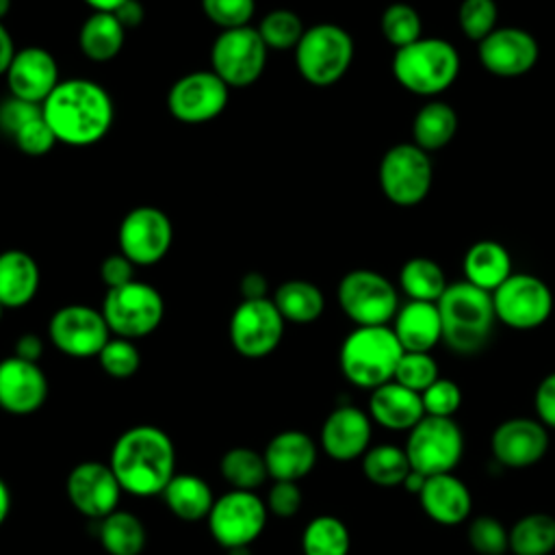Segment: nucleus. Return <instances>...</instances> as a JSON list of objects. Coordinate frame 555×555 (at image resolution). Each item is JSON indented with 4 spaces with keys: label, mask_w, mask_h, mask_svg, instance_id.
I'll return each instance as SVG.
<instances>
[{
    "label": "nucleus",
    "mask_w": 555,
    "mask_h": 555,
    "mask_svg": "<svg viewBox=\"0 0 555 555\" xmlns=\"http://www.w3.org/2000/svg\"><path fill=\"white\" fill-rule=\"evenodd\" d=\"M56 141L85 147L102 141L115 119L111 93L89 78H67L41 104Z\"/></svg>",
    "instance_id": "f257e3e1"
},
{
    "label": "nucleus",
    "mask_w": 555,
    "mask_h": 555,
    "mask_svg": "<svg viewBox=\"0 0 555 555\" xmlns=\"http://www.w3.org/2000/svg\"><path fill=\"white\" fill-rule=\"evenodd\" d=\"M108 466L124 492L132 496H156L176 475V447L165 429L134 425L113 442Z\"/></svg>",
    "instance_id": "f03ea898"
},
{
    "label": "nucleus",
    "mask_w": 555,
    "mask_h": 555,
    "mask_svg": "<svg viewBox=\"0 0 555 555\" xmlns=\"http://www.w3.org/2000/svg\"><path fill=\"white\" fill-rule=\"evenodd\" d=\"M436 306L442 321V343L451 351L473 356L488 345L496 323L492 293L462 280L449 284Z\"/></svg>",
    "instance_id": "7ed1b4c3"
},
{
    "label": "nucleus",
    "mask_w": 555,
    "mask_h": 555,
    "mask_svg": "<svg viewBox=\"0 0 555 555\" xmlns=\"http://www.w3.org/2000/svg\"><path fill=\"white\" fill-rule=\"evenodd\" d=\"M401 356L403 347L390 325H356L338 349V366L349 384L373 390L392 382Z\"/></svg>",
    "instance_id": "20e7f679"
},
{
    "label": "nucleus",
    "mask_w": 555,
    "mask_h": 555,
    "mask_svg": "<svg viewBox=\"0 0 555 555\" xmlns=\"http://www.w3.org/2000/svg\"><path fill=\"white\" fill-rule=\"evenodd\" d=\"M460 72L457 50L440 37H421L418 41L395 50L392 76L416 95H438L449 89Z\"/></svg>",
    "instance_id": "39448f33"
},
{
    "label": "nucleus",
    "mask_w": 555,
    "mask_h": 555,
    "mask_svg": "<svg viewBox=\"0 0 555 555\" xmlns=\"http://www.w3.org/2000/svg\"><path fill=\"white\" fill-rule=\"evenodd\" d=\"M353 61V39L338 24L308 26L295 48V65L299 76L314 87L338 82Z\"/></svg>",
    "instance_id": "423d86ee"
},
{
    "label": "nucleus",
    "mask_w": 555,
    "mask_h": 555,
    "mask_svg": "<svg viewBox=\"0 0 555 555\" xmlns=\"http://www.w3.org/2000/svg\"><path fill=\"white\" fill-rule=\"evenodd\" d=\"M102 314L113 336L128 340L143 338L160 325L165 317V301L152 284L132 280L106 291Z\"/></svg>",
    "instance_id": "0eeeda50"
},
{
    "label": "nucleus",
    "mask_w": 555,
    "mask_h": 555,
    "mask_svg": "<svg viewBox=\"0 0 555 555\" xmlns=\"http://www.w3.org/2000/svg\"><path fill=\"white\" fill-rule=\"evenodd\" d=\"M410 466L425 477L453 473L464 455V434L455 418L423 416L403 444Z\"/></svg>",
    "instance_id": "6e6552de"
},
{
    "label": "nucleus",
    "mask_w": 555,
    "mask_h": 555,
    "mask_svg": "<svg viewBox=\"0 0 555 555\" xmlns=\"http://www.w3.org/2000/svg\"><path fill=\"white\" fill-rule=\"evenodd\" d=\"M267 503L249 490H228L215 499L206 518L212 540L225 551L249 548L267 527Z\"/></svg>",
    "instance_id": "1a4fd4ad"
},
{
    "label": "nucleus",
    "mask_w": 555,
    "mask_h": 555,
    "mask_svg": "<svg viewBox=\"0 0 555 555\" xmlns=\"http://www.w3.org/2000/svg\"><path fill=\"white\" fill-rule=\"evenodd\" d=\"M379 186L388 202L401 208L421 204L434 182L429 152L416 143H397L379 160Z\"/></svg>",
    "instance_id": "9d476101"
},
{
    "label": "nucleus",
    "mask_w": 555,
    "mask_h": 555,
    "mask_svg": "<svg viewBox=\"0 0 555 555\" xmlns=\"http://www.w3.org/2000/svg\"><path fill=\"white\" fill-rule=\"evenodd\" d=\"M338 306L356 325H388L399 310L395 284L377 271L353 269L338 282Z\"/></svg>",
    "instance_id": "9b49d317"
},
{
    "label": "nucleus",
    "mask_w": 555,
    "mask_h": 555,
    "mask_svg": "<svg viewBox=\"0 0 555 555\" xmlns=\"http://www.w3.org/2000/svg\"><path fill=\"white\" fill-rule=\"evenodd\" d=\"M269 48L258 28L241 26L221 30L210 48V69L232 89L254 85L267 67Z\"/></svg>",
    "instance_id": "f8f14e48"
},
{
    "label": "nucleus",
    "mask_w": 555,
    "mask_h": 555,
    "mask_svg": "<svg viewBox=\"0 0 555 555\" xmlns=\"http://www.w3.org/2000/svg\"><path fill=\"white\" fill-rule=\"evenodd\" d=\"M496 321L512 330H535L553 312V293L544 280L531 273H512L492 293Z\"/></svg>",
    "instance_id": "ddd939ff"
},
{
    "label": "nucleus",
    "mask_w": 555,
    "mask_h": 555,
    "mask_svg": "<svg viewBox=\"0 0 555 555\" xmlns=\"http://www.w3.org/2000/svg\"><path fill=\"white\" fill-rule=\"evenodd\" d=\"M284 325L286 321L273 299H243L230 317L228 334L236 353L258 360L278 349L284 336Z\"/></svg>",
    "instance_id": "4468645a"
},
{
    "label": "nucleus",
    "mask_w": 555,
    "mask_h": 555,
    "mask_svg": "<svg viewBox=\"0 0 555 555\" xmlns=\"http://www.w3.org/2000/svg\"><path fill=\"white\" fill-rule=\"evenodd\" d=\"M173 241V225L156 206H137L128 210L117 230L119 251L134 267H150L160 262Z\"/></svg>",
    "instance_id": "2eb2a0df"
},
{
    "label": "nucleus",
    "mask_w": 555,
    "mask_h": 555,
    "mask_svg": "<svg viewBox=\"0 0 555 555\" xmlns=\"http://www.w3.org/2000/svg\"><path fill=\"white\" fill-rule=\"evenodd\" d=\"M111 336L102 310L85 304L59 308L48 323L50 343L69 358H98Z\"/></svg>",
    "instance_id": "dca6fc26"
},
{
    "label": "nucleus",
    "mask_w": 555,
    "mask_h": 555,
    "mask_svg": "<svg viewBox=\"0 0 555 555\" xmlns=\"http://www.w3.org/2000/svg\"><path fill=\"white\" fill-rule=\"evenodd\" d=\"M228 100L230 87L212 69H197L171 85L167 108L182 124H206L223 113Z\"/></svg>",
    "instance_id": "f3484780"
},
{
    "label": "nucleus",
    "mask_w": 555,
    "mask_h": 555,
    "mask_svg": "<svg viewBox=\"0 0 555 555\" xmlns=\"http://www.w3.org/2000/svg\"><path fill=\"white\" fill-rule=\"evenodd\" d=\"M551 447L548 429L531 416L501 421L490 436V451L499 466L522 470L538 464Z\"/></svg>",
    "instance_id": "a211bd4d"
},
{
    "label": "nucleus",
    "mask_w": 555,
    "mask_h": 555,
    "mask_svg": "<svg viewBox=\"0 0 555 555\" xmlns=\"http://www.w3.org/2000/svg\"><path fill=\"white\" fill-rule=\"evenodd\" d=\"M65 492L76 512L91 520H102L117 509L124 490L108 464L87 460L69 470Z\"/></svg>",
    "instance_id": "6ab92c4d"
},
{
    "label": "nucleus",
    "mask_w": 555,
    "mask_h": 555,
    "mask_svg": "<svg viewBox=\"0 0 555 555\" xmlns=\"http://www.w3.org/2000/svg\"><path fill=\"white\" fill-rule=\"evenodd\" d=\"M479 63L494 76H522L538 63L540 46L535 37L518 26H496L477 43Z\"/></svg>",
    "instance_id": "aec40b11"
},
{
    "label": "nucleus",
    "mask_w": 555,
    "mask_h": 555,
    "mask_svg": "<svg viewBox=\"0 0 555 555\" xmlns=\"http://www.w3.org/2000/svg\"><path fill=\"white\" fill-rule=\"evenodd\" d=\"M373 438V421L369 412L351 403L336 405L321 425V449L336 462H351L366 453Z\"/></svg>",
    "instance_id": "412c9836"
},
{
    "label": "nucleus",
    "mask_w": 555,
    "mask_h": 555,
    "mask_svg": "<svg viewBox=\"0 0 555 555\" xmlns=\"http://www.w3.org/2000/svg\"><path fill=\"white\" fill-rule=\"evenodd\" d=\"M48 399V377L39 362L17 356L0 360V408L15 416L37 412Z\"/></svg>",
    "instance_id": "4be33fe9"
},
{
    "label": "nucleus",
    "mask_w": 555,
    "mask_h": 555,
    "mask_svg": "<svg viewBox=\"0 0 555 555\" xmlns=\"http://www.w3.org/2000/svg\"><path fill=\"white\" fill-rule=\"evenodd\" d=\"M4 76L9 93L33 104H43L61 82L54 56L39 46L17 50Z\"/></svg>",
    "instance_id": "5701e85b"
},
{
    "label": "nucleus",
    "mask_w": 555,
    "mask_h": 555,
    "mask_svg": "<svg viewBox=\"0 0 555 555\" xmlns=\"http://www.w3.org/2000/svg\"><path fill=\"white\" fill-rule=\"evenodd\" d=\"M262 457L273 481H299L312 473L319 447L306 431L284 429L267 442Z\"/></svg>",
    "instance_id": "b1692460"
},
{
    "label": "nucleus",
    "mask_w": 555,
    "mask_h": 555,
    "mask_svg": "<svg viewBox=\"0 0 555 555\" xmlns=\"http://www.w3.org/2000/svg\"><path fill=\"white\" fill-rule=\"evenodd\" d=\"M418 501L429 520L442 527H457L473 512L470 488L453 473L427 477Z\"/></svg>",
    "instance_id": "393cba45"
},
{
    "label": "nucleus",
    "mask_w": 555,
    "mask_h": 555,
    "mask_svg": "<svg viewBox=\"0 0 555 555\" xmlns=\"http://www.w3.org/2000/svg\"><path fill=\"white\" fill-rule=\"evenodd\" d=\"M366 412L373 423L388 431H410L425 416L421 395L395 379L371 390Z\"/></svg>",
    "instance_id": "a878e982"
},
{
    "label": "nucleus",
    "mask_w": 555,
    "mask_h": 555,
    "mask_svg": "<svg viewBox=\"0 0 555 555\" xmlns=\"http://www.w3.org/2000/svg\"><path fill=\"white\" fill-rule=\"evenodd\" d=\"M392 332L403 351L431 353V349L442 343V321L438 306L431 301L408 299L403 306H399L392 319Z\"/></svg>",
    "instance_id": "bb28decb"
},
{
    "label": "nucleus",
    "mask_w": 555,
    "mask_h": 555,
    "mask_svg": "<svg viewBox=\"0 0 555 555\" xmlns=\"http://www.w3.org/2000/svg\"><path fill=\"white\" fill-rule=\"evenodd\" d=\"M39 267L24 249L0 251V304L9 310L28 306L39 291Z\"/></svg>",
    "instance_id": "cd10ccee"
},
{
    "label": "nucleus",
    "mask_w": 555,
    "mask_h": 555,
    "mask_svg": "<svg viewBox=\"0 0 555 555\" xmlns=\"http://www.w3.org/2000/svg\"><path fill=\"white\" fill-rule=\"evenodd\" d=\"M160 499L167 509L184 522L208 518L215 503V494L208 481L193 473H176L160 492Z\"/></svg>",
    "instance_id": "c85d7f7f"
},
{
    "label": "nucleus",
    "mask_w": 555,
    "mask_h": 555,
    "mask_svg": "<svg viewBox=\"0 0 555 555\" xmlns=\"http://www.w3.org/2000/svg\"><path fill=\"white\" fill-rule=\"evenodd\" d=\"M462 269L466 282L488 293H494L514 273L509 251L490 238L477 241L466 249Z\"/></svg>",
    "instance_id": "c756f323"
},
{
    "label": "nucleus",
    "mask_w": 555,
    "mask_h": 555,
    "mask_svg": "<svg viewBox=\"0 0 555 555\" xmlns=\"http://www.w3.org/2000/svg\"><path fill=\"white\" fill-rule=\"evenodd\" d=\"M124 39H126V28L119 24L115 13H104V11H93L82 22L78 33V46L82 54L95 63L113 61L121 52Z\"/></svg>",
    "instance_id": "7c9ffc66"
},
{
    "label": "nucleus",
    "mask_w": 555,
    "mask_h": 555,
    "mask_svg": "<svg viewBox=\"0 0 555 555\" xmlns=\"http://www.w3.org/2000/svg\"><path fill=\"white\" fill-rule=\"evenodd\" d=\"M98 538L108 555H141L147 544L145 525L126 509H115L98 520Z\"/></svg>",
    "instance_id": "2f4dec72"
},
{
    "label": "nucleus",
    "mask_w": 555,
    "mask_h": 555,
    "mask_svg": "<svg viewBox=\"0 0 555 555\" xmlns=\"http://www.w3.org/2000/svg\"><path fill=\"white\" fill-rule=\"evenodd\" d=\"M273 304L284 321L297 325L314 323L325 310V297L321 288L308 280L282 282L273 293Z\"/></svg>",
    "instance_id": "473e14b6"
},
{
    "label": "nucleus",
    "mask_w": 555,
    "mask_h": 555,
    "mask_svg": "<svg viewBox=\"0 0 555 555\" xmlns=\"http://www.w3.org/2000/svg\"><path fill=\"white\" fill-rule=\"evenodd\" d=\"M457 132V115L451 104L431 100L418 108L412 121V143L425 152L442 150Z\"/></svg>",
    "instance_id": "72a5a7b5"
},
{
    "label": "nucleus",
    "mask_w": 555,
    "mask_h": 555,
    "mask_svg": "<svg viewBox=\"0 0 555 555\" xmlns=\"http://www.w3.org/2000/svg\"><path fill=\"white\" fill-rule=\"evenodd\" d=\"M555 551V516L531 512L509 527L512 555H551Z\"/></svg>",
    "instance_id": "f704fd0d"
},
{
    "label": "nucleus",
    "mask_w": 555,
    "mask_h": 555,
    "mask_svg": "<svg viewBox=\"0 0 555 555\" xmlns=\"http://www.w3.org/2000/svg\"><path fill=\"white\" fill-rule=\"evenodd\" d=\"M362 460L364 477L379 488H395L401 486L408 473L412 470L408 453L403 447L392 442L373 444L366 449Z\"/></svg>",
    "instance_id": "c9c22d12"
},
{
    "label": "nucleus",
    "mask_w": 555,
    "mask_h": 555,
    "mask_svg": "<svg viewBox=\"0 0 555 555\" xmlns=\"http://www.w3.org/2000/svg\"><path fill=\"white\" fill-rule=\"evenodd\" d=\"M399 286L408 295V299L436 304L449 284L438 262L425 256H414L403 262L399 271Z\"/></svg>",
    "instance_id": "e433bc0d"
},
{
    "label": "nucleus",
    "mask_w": 555,
    "mask_h": 555,
    "mask_svg": "<svg viewBox=\"0 0 555 555\" xmlns=\"http://www.w3.org/2000/svg\"><path fill=\"white\" fill-rule=\"evenodd\" d=\"M349 548L351 533L338 516H314L301 531L304 555H349Z\"/></svg>",
    "instance_id": "4c0bfd02"
},
{
    "label": "nucleus",
    "mask_w": 555,
    "mask_h": 555,
    "mask_svg": "<svg viewBox=\"0 0 555 555\" xmlns=\"http://www.w3.org/2000/svg\"><path fill=\"white\" fill-rule=\"evenodd\" d=\"M221 477L232 486V490L256 492L264 486L269 473L262 453L251 447H232L223 453L219 462Z\"/></svg>",
    "instance_id": "58836bf2"
},
{
    "label": "nucleus",
    "mask_w": 555,
    "mask_h": 555,
    "mask_svg": "<svg viewBox=\"0 0 555 555\" xmlns=\"http://www.w3.org/2000/svg\"><path fill=\"white\" fill-rule=\"evenodd\" d=\"M379 28L384 39L395 48H405L414 41H418L423 35V22L418 11L412 4L405 2H392L384 9L382 20H379Z\"/></svg>",
    "instance_id": "ea45409f"
},
{
    "label": "nucleus",
    "mask_w": 555,
    "mask_h": 555,
    "mask_svg": "<svg viewBox=\"0 0 555 555\" xmlns=\"http://www.w3.org/2000/svg\"><path fill=\"white\" fill-rule=\"evenodd\" d=\"M304 33L301 17L291 9H273L258 24V35L269 50H295Z\"/></svg>",
    "instance_id": "a19ab883"
},
{
    "label": "nucleus",
    "mask_w": 555,
    "mask_h": 555,
    "mask_svg": "<svg viewBox=\"0 0 555 555\" xmlns=\"http://www.w3.org/2000/svg\"><path fill=\"white\" fill-rule=\"evenodd\" d=\"M466 540L477 555H505L509 551V529L496 516H477L468 522Z\"/></svg>",
    "instance_id": "79ce46f5"
},
{
    "label": "nucleus",
    "mask_w": 555,
    "mask_h": 555,
    "mask_svg": "<svg viewBox=\"0 0 555 555\" xmlns=\"http://www.w3.org/2000/svg\"><path fill=\"white\" fill-rule=\"evenodd\" d=\"M440 377L438 371V362L434 360L431 353H423V351H403L397 371H395V382L414 390V392H423L427 390L436 379Z\"/></svg>",
    "instance_id": "37998d69"
},
{
    "label": "nucleus",
    "mask_w": 555,
    "mask_h": 555,
    "mask_svg": "<svg viewBox=\"0 0 555 555\" xmlns=\"http://www.w3.org/2000/svg\"><path fill=\"white\" fill-rule=\"evenodd\" d=\"M98 362L106 375L115 379H128L139 371L141 353L132 340L111 336L108 343L98 353Z\"/></svg>",
    "instance_id": "c03bdc74"
},
{
    "label": "nucleus",
    "mask_w": 555,
    "mask_h": 555,
    "mask_svg": "<svg viewBox=\"0 0 555 555\" xmlns=\"http://www.w3.org/2000/svg\"><path fill=\"white\" fill-rule=\"evenodd\" d=\"M496 20L499 9L494 0H462L457 11L462 33L477 43L496 28Z\"/></svg>",
    "instance_id": "a18cd8bd"
},
{
    "label": "nucleus",
    "mask_w": 555,
    "mask_h": 555,
    "mask_svg": "<svg viewBox=\"0 0 555 555\" xmlns=\"http://www.w3.org/2000/svg\"><path fill=\"white\" fill-rule=\"evenodd\" d=\"M204 15L221 30L249 26L256 13V0H199Z\"/></svg>",
    "instance_id": "49530a36"
},
{
    "label": "nucleus",
    "mask_w": 555,
    "mask_h": 555,
    "mask_svg": "<svg viewBox=\"0 0 555 555\" xmlns=\"http://www.w3.org/2000/svg\"><path fill=\"white\" fill-rule=\"evenodd\" d=\"M427 416L453 418L462 405V388L447 377H438L427 390L421 392Z\"/></svg>",
    "instance_id": "de8ad7c7"
},
{
    "label": "nucleus",
    "mask_w": 555,
    "mask_h": 555,
    "mask_svg": "<svg viewBox=\"0 0 555 555\" xmlns=\"http://www.w3.org/2000/svg\"><path fill=\"white\" fill-rule=\"evenodd\" d=\"M11 141L15 143V147L26 154V156H43L48 154L56 141L52 128L48 126V121L43 119V113L35 119H30L28 124H24L13 137Z\"/></svg>",
    "instance_id": "09e8293b"
},
{
    "label": "nucleus",
    "mask_w": 555,
    "mask_h": 555,
    "mask_svg": "<svg viewBox=\"0 0 555 555\" xmlns=\"http://www.w3.org/2000/svg\"><path fill=\"white\" fill-rule=\"evenodd\" d=\"M304 492L297 481H273L267 490V509L278 518H291L301 509Z\"/></svg>",
    "instance_id": "8fccbe9b"
},
{
    "label": "nucleus",
    "mask_w": 555,
    "mask_h": 555,
    "mask_svg": "<svg viewBox=\"0 0 555 555\" xmlns=\"http://www.w3.org/2000/svg\"><path fill=\"white\" fill-rule=\"evenodd\" d=\"M41 113V104H33L15 95H9L0 102V132L11 139L24 124L39 117Z\"/></svg>",
    "instance_id": "3c124183"
},
{
    "label": "nucleus",
    "mask_w": 555,
    "mask_h": 555,
    "mask_svg": "<svg viewBox=\"0 0 555 555\" xmlns=\"http://www.w3.org/2000/svg\"><path fill=\"white\" fill-rule=\"evenodd\" d=\"M535 418L546 427L555 429V371L544 375L533 392Z\"/></svg>",
    "instance_id": "603ef678"
},
{
    "label": "nucleus",
    "mask_w": 555,
    "mask_h": 555,
    "mask_svg": "<svg viewBox=\"0 0 555 555\" xmlns=\"http://www.w3.org/2000/svg\"><path fill=\"white\" fill-rule=\"evenodd\" d=\"M100 278L106 284V288H117L134 280V264L119 251L104 258L100 267Z\"/></svg>",
    "instance_id": "864d4df0"
},
{
    "label": "nucleus",
    "mask_w": 555,
    "mask_h": 555,
    "mask_svg": "<svg viewBox=\"0 0 555 555\" xmlns=\"http://www.w3.org/2000/svg\"><path fill=\"white\" fill-rule=\"evenodd\" d=\"M17 358L22 360H28V362H39L41 356H43V340L41 336L37 334H22L15 343V353Z\"/></svg>",
    "instance_id": "5fc2aeb1"
},
{
    "label": "nucleus",
    "mask_w": 555,
    "mask_h": 555,
    "mask_svg": "<svg viewBox=\"0 0 555 555\" xmlns=\"http://www.w3.org/2000/svg\"><path fill=\"white\" fill-rule=\"evenodd\" d=\"M115 17L119 20V24L126 28V30H132L137 26H141L143 17H145V11H143V4L139 0H126L117 11H115Z\"/></svg>",
    "instance_id": "6e6d98bb"
},
{
    "label": "nucleus",
    "mask_w": 555,
    "mask_h": 555,
    "mask_svg": "<svg viewBox=\"0 0 555 555\" xmlns=\"http://www.w3.org/2000/svg\"><path fill=\"white\" fill-rule=\"evenodd\" d=\"M267 280L258 271H249L241 280V295L243 299H267Z\"/></svg>",
    "instance_id": "4d7b16f0"
},
{
    "label": "nucleus",
    "mask_w": 555,
    "mask_h": 555,
    "mask_svg": "<svg viewBox=\"0 0 555 555\" xmlns=\"http://www.w3.org/2000/svg\"><path fill=\"white\" fill-rule=\"evenodd\" d=\"M15 43H13V37L9 33V28L0 22V76L7 74L13 56H15Z\"/></svg>",
    "instance_id": "13d9d810"
},
{
    "label": "nucleus",
    "mask_w": 555,
    "mask_h": 555,
    "mask_svg": "<svg viewBox=\"0 0 555 555\" xmlns=\"http://www.w3.org/2000/svg\"><path fill=\"white\" fill-rule=\"evenodd\" d=\"M425 481H427V477H425L423 473H418V470H414V468H412V470L408 473V477L403 479V483H401V486H403L410 494H416V496H418V492L423 490Z\"/></svg>",
    "instance_id": "bf43d9fd"
},
{
    "label": "nucleus",
    "mask_w": 555,
    "mask_h": 555,
    "mask_svg": "<svg viewBox=\"0 0 555 555\" xmlns=\"http://www.w3.org/2000/svg\"><path fill=\"white\" fill-rule=\"evenodd\" d=\"M9 512H11V490H9L7 481L0 477V527L9 518Z\"/></svg>",
    "instance_id": "052dcab7"
},
{
    "label": "nucleus",
    "mask_w": 555,
    "mask_h": 555,
    "mask_svg": "<svg viewBox=\"0 0 555 555\" xmlns=\"http://www.w3.org/2000/svg\"><path fill=\"white\" fill-rule=\"evenodd\" d=\"M89 4L93 11H104V13H115L126 0H82Z\"/></svg>",
    "instance_id": "680f3d73"
},
{
    "label": "nucleus",
    "mask_w": 555,
    "mask_h": 555,
    "mask_svg": "<svg viewBox=\"0 0 555 555\" xmlns=\"http://www.w3.org/2000/svg\"><path fill=\"white\" fill-rule=\"evenodd\" d=\"M11 11V0H0V22L9 15Z\"/></svg>",
    "instance_id": "e2e57ef3"
},
{
    "label": "nucleus",
    "mask_w": 555,
    "mask_h": 555,
    "mask_svg": "<svg viewBox=\"0 0 555 555\" xmlns=\"http://www.w3.org/2000/svg\"><path fill=\"white\" fill-rule=\"evenodd\" d=\"M2 312H4V306L0 304V319H2Z\"/></svg>",
    "instance_id": "0e129e2a"
}]
</instances>
